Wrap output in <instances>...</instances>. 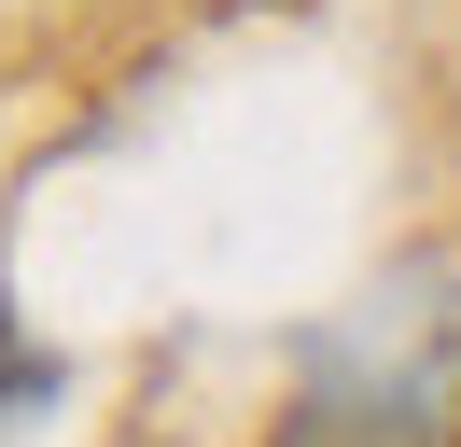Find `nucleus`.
Returning a JSON list of instances; mask_svg holds the SVG:
<instances>
[]
</instances>
